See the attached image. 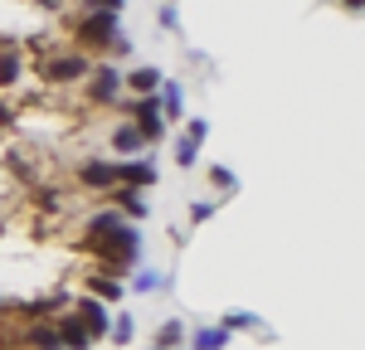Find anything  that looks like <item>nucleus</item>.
Returning <instances> with one entry per match:
<instances>
[{
  "instance_id": "0eeeda50",
  "label": "nucleus",
  "mask_w": 365,
  "mask_h": 350,
  "mask_svg": "<svg viewBox=\"0 0 365 350\" xmlns=\"http://www.w3.org/2000/svg\"><path fill=\"white\" fill-rule=\"evenodd\" d=\"M205 137H210V122H205V117H190L185 137H180V146H175V161H180L185 171L200 161V146H205Z\"/></svg>"
},
{
  "instance_id": "ddd939ff",
  "label": "nucleus",
  "mask_w": 365,
  "mask_h": 350,
  "mask_svg": "<svg viewBox=\"0 0 365 350\" xmlns=\"http://www.w3.org/2000/svg\"><path fill=\"white\" fill-rule=\"evenodd\" d=\"M88 292L108 307V302H117V297H122V282H117V277H108V272H93V277H88Z\"/></svg>"
},
{
  "instance_id": "5701e85b",
  "label": "nucleus",
  "mask_w": 365,
  "mask_h": 350,
  "mask_svg": "<svg viewBox=\"0 0 365 350\" xmlns=\"http://www.w3.org/2000/svg\"><path fill=\"white\" fill-rule=\"evenodd\" d=\"M215 185H225V190H234V185H239V180H234V171H229V166H215Z\"/></svg>"
},
{
  "instance_id": "6ab92c4d",
  "label": "nucleus",
  "mask_w": 365,
  "mask_h": 350,
  "mask_svg": "<svg viewBox=\"0 0 365 350\" xmlns=\"http://www.w3.org/2000/svg\"><path fill=\"white\" fill-rule=\"evenodd\" d=\"M108 331H113V341H117V346H127V341H132V317L108 321Z\"/></svg>"
},
{
  "instance_id": "b1692460",
  "label": "nucleus",
  "mask_w": 365,
  "mask_h": 350,
  "mask_svg": "<svg viewBox=\"0 0 365 350\" xmlns=\"http://www.w3.org/2000/svg\"><path fill=\"white\" fill-rule=\"evenodd\" d=\"M127 0H88V10H108V15H122Z\"/></svg>"
},
{
  "instance_id": "a211bd4d",
  "label": "nucleus",
  "mask_w": 365,
  "mask_h": 350,
  "mask_svg": "<svg viewBox=\"0 0 365 350\" xmlns=\"http://www.w3.org/2000/svg\"><path fill=\"white\" fill-rule=\"evenodd\" d=\"M225 331H258V317H253V312H229Z\"/></svg>"
},
{
  "instance_id": "dca6fc26",
  "label": "nucleus",
  "mask_w": 365,
  "mask_h": 350,
  "mask_svg": "<svg viewBox=\"0 0 365 350\" xmlns=\"http://www.w3.org/2000/svg\"><path fill=\"white\" fill-rule=\"evenodd\" d=\"M113 146H117V151H127V156H132V151H141L146 142H141V132H137V127H117V132H113Z\"/></svg>"
},
{
  "instance_id": "9d476101",
  "label": "nucleus",
  "mask_w": 365,
  "mask_h": 350,
  "mask_svg": "<svg viewBox=\"0 0 365 350\" xmlns=\"http://www.w3.org/2000/svg\"><path fill=\"white\" fill-rule=\"evenodd\" d=\"M58 346H63V350H88V346H93V336L83 331V321H78V317H63V321H58Z\"/></svg>"
},
{
  "instance_id": "f257e3e1",
  "label": "nucleus",
  "mask_w": 365,
  "mask_h": 350,
  "mask_svg": "<svg viewBox=\"0 0 365 350\" xmlns=\"http://www.w3.org/2000/svg\"><path fill=\"white\" fill-rule=\"evenodd\" d=\"M83 248H93L103 258V272H117V267H127L137 258L141 233L132 224H117V229H103V233H83Z\"/></svg>"
},
{
  "instance_id": "f03ea898",
  "label": "nucleus",
  "mask_w": 365,
  "mask_h": 350,
  "mask_svg": "<svg viewBox=\"0 0 365 350\" xmlns=\"http://www.w3.org/2000/svg\"><path fill=\"white\" fill-rule=\"evenodd\" d=\"M113 34H117V15H108V10H88V15H78V25H73V39L83 49H108Z\"/></svg>"
},
{
  "instance_id": "39448f33",
  "label": "nucleus",
  "mask_w": 365,
  "mask_h": 350,
  "mask_svg": "<svg viewBox=\"0 0 365 350\" xmlns=\"http://www.w3.org/2000/svg\"><path fill=\"white\" fill-rule=\"evenodd\" d=\"M117 92H122V73H117L113 63H98V68H88V102L108 107V102H117Z\"/></svg>"
},
{
  "instance_id": "f8f14e48",
  "label": "nucleus",
  "mask_w": 365,
  "mask_h": 350,
  "mask_svg": "<svg viewBox=\"0 0 365 350\" xmlns=\"http://www.w3.org/2000/svg\"><path fill=\"white\" fill-rule=\"evenodd\" d=\"M108 195H113V209H122V214H132V219H141V214H146V200H141V190H127V185H113Z\"/></svg>"
},
{
  "instance_id": "423d86ee",
  "label": "nucleus",
  "mask_w": 365,
  "mask_h": 350,
  "mask_svg": "<svg viewBox=\"0 0 365 350\" xmlns=\"http://www.w3.org/2000/svg\"><path fill=\"white\" fill-rule=\"evenodd\" d=\"M113 185L146 190V185H156V166L151 161H113Z\"/></svg>"
},
{
  "instance_id": "6e6552de",
  "label": "nucleus",
  "mask_w": 365,
  "mask_h": 350,
  "mask_svg": "<svg viewBox=\"0 0 365 350\" xmlns=\"http://www.w3.org/2000/svg\"><path fill=\"white\" fill-rule=\"evenodd\" d=\"M73 317L83 321V331L88 336H93V341H98V336H108V307H103V302H98V297H78V312H73Z\"/></svg>"
},
{
  "instance_id": "1a4fd4ad",
  "label": "nucleus",
  "mask_w": 365,
  "mask_h": 350,
  "mask_svg": "<svg viewBox=\"0 0 365 350\" xmlns=\"http://www.w3.org/2000/svg\"><path fill=\"white\" fill-rule=\"evenodd\" d=\"M78 185L83 190H113V161H83L78 166Z\"/></svg>"
},
{
  "instance_id": "a878e982",
  "label": "nucleus",
  "mask_w": 365,
  "mask_h": 350,
  "mask_svg": "<svg viewBox=\"0 0 365 350\" xmlns=\"http://www.w3.org/2000/svg\"><path fill=\"white\" fill-rule=\"evenodd\" d=\"M15 122V112H10V102H0V127H10Z\"/></svg>"
},
{
  "instance_id": "393cba45",
  "label": "nucleus",
  "mask_w": 365,
  "mask_h": 350,
  "mask_svg": "<svg viewBox=\"0 0 365 350\" xmlns=\"http://www.w3.org/2000/svg\"><path fill=\"white\" fill-rule=\"evenodd\" d=\"M210 214H215V204H210V200H200V204H190V219H195V224H200V219H210Z\"/></svg>"
},
{
  "instance_id": "bb28decb",
  "label": "nucleus",
  "mask_w": 365,
  "mask_h": 350,
  "mask_svg": "<svg viewBox=\"0 0 365 350\" xmlns=\"http://www.w3.org/2000/svg\"><path fill=\"white\" fill-rule=\"evenodd\" d=\"M341 5H346V10H351V15H356V10H361L365 0H341Z\"/></svg>"
},
{
  "instance_id": "20e7f679",
  "label": "nucleus",
  "mask_w": 365,
  "mask_h": 350,
  "mask_svg": "<svg viewBox=\"0 0 365 350\" xmlns=\"http://www.w3.org/2000/svg\"><path fill=\"white\" fill-rule=\"evenodd\" d=\"M88 68H93V63H88L83 54H58V58H49V63L39 68V78L54 83V88H68V83H83Z\"/></svg>"
},
{
  "instance_id": "4be33fe9",
  "label": "nucleus",
  "mask_w": 365,
  "mask_h": 350,
  "mask_svg": "<svg viewBox=\"0 0 365 350\" xmlns=\"http://www.w3.org/2000/svg\"><path fill=\"white\" fill-rule=\"evenodd\" d=\"M108 49H113V58H127V54H132V39H127V34H113Z\"/></svg>"
},
{
  "instance_id": "9b49d317",
  "label": "nucleus",
  "mask_w": 365,
  "mask_h": 350,
  "mask_svg": "<svg viewBox=\"0 0 365 350\" xmlns=\"http://www.w3.org/2000/svg\"><path fill=\"white\" fill-rule=\"evenodd\" d=\"M127 83H132V92H141V97H151L156 88L166 83V73H161V68H151V63H141V68H132V73H127Z\"/></svg>"
},
{
  "instance_id": "aec40b11",
  "label": "nucleus",
  "mask_w": 365,
  "mask_h": 350,
  "mask_svg": "<svg viewBox=\"0 0 365 350\" xmlns=\"http://www.w3.org/2000/svg\"><path fill=\"white\" fill-rule=\"evenodd\" d=\"M180 336H185L180 321H166V326H161V346H180Z\"/></svg>"
},
{
  "instance_id": "7ed1b4c3",
  "label": "nucleus",
  "mask_w": 365,
  "mask_h": 350,
  "mask_svg": "<svg viewBox=\"0 0 365 350\" xmlns=\"http://www.w3.org/2000/svg\"><path fill=\"white\" fill-rule=\"evenodd\" d=\"M132 117H137L132 127L141 132L146 146H156L166 137V117H161V97H156V92H151V97H137V102H132Z\"/></svg>"
},
{
  "instance_id": "412c9836",
  "label": "nucleus",
  "mask_w": 365,
  "mask_h": 350,
  "mask_svg": "<svg viewBox=\"0 0 365 350\" xmlns=\"http://www.w3.org/2000/svg\"><path fill=\"white\" fill-rule=\"evenodd\" d=\"M156 287H166L161 272H141V277H137V292H156Z\"/></svg>"
},
{
  "instance_id": "f3484780",
  "label": "nucleus",
  "mask_w": 365,
  "mask_h": 350,
  "mask_svg": "<svg viewBox=\"0 0 365 350\" xmlns=\"http://www.w3.org/2000/svg\"><path fill=\"white\" fill-rule=\"evenodd\" d=\"M161 117H180V83H161Z\"/></svg>"
},
{
  "instance_id": "2eb2a0df",
  "label": "nucleus",
  "mask_w": 365,
  "mask_h": 350,
  "mask_svg": "<svg viewBox=\"0 0 365 350\" xmlns=\"http://www.w3.org/2000/svg\"><path fill=\"white\" fill-rule=\"evenodd\" d=\"M229 346V331L215 326V331H195V350H225Z\"/></svg>"
},
{
  "instance_id": "4468645a",
  "label": "nucleus",
  "mask_w": 365,
  "mask_h": 350,
  "mask_svg": "<svg viewBox=\"0 0 365 350\" xmlns=\"http://www.w3.org/2000/svg\"><path fill=\"white\" fill-rule=\"evenodd\" d=\"M20 83V54L15 49H0V88Z\"/></svg>"
}]
</instances>
